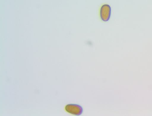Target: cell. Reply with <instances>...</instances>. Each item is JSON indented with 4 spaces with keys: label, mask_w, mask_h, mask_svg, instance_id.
<instances>
[{
    "label": "cell",
    "mask_w": 152,
    "mask_h": 116,
    "mask_svg": "<svg viewBox=\"0 0 152 116\" xmlns=\"http://www.w3.org/2000/svg\"><path fill=\"white\" fill-rule=\"evenodd\" d=\"M64 109L68 113L75 116L80 115L83 112L82 107L77 104H68L65 106Z\"/></svg>",
    "instance_id": "6da1fadb"
},
{
    "label": "cell",
    "mask_w": 152,
    "mask_h": 116,
    "mask_svg": "<svg viewBox=\"0 0 152 116\" xmlns=\"http://www.w3.org/2000/svg\"><path fill=\"white\" fill-rule=\"evenodd\" d=\"M110 7L106 4L102 5L100 9V15L102 20L106 21L108 20L110 17Z\"/></svg>",
    "instance_id": "7a4b0ae2"
}]
</instances>
